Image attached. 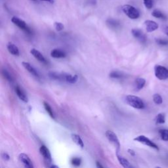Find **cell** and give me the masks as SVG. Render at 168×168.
I'll list each match as a JSON object with an SVG mask.
<instances>
[{
  "instance_id": "1",
  "label": "cell",
  "mask_w": 168,
  "mask_h": 168,
  "mask_svg": "<svg viewBox=\"0 0 168 168\" xmlns=\"http://www.w3.org/2000/svg\"><path fill=\"white\" fill-rule=\"evenodd\" d=\"M126 102L127 105L137 109H143L144 104L143 100L135 95H127L126 97Z\"/></svg>"
},
{
  "instance_id": "2",
  "label": "cell",
  "mask_w": 168,
  "mask_h": 168,
  "mask_svg": "<svg viewBox=\"0 0 168 168\" xmlns=\"http://www.w3.org/2000/svg\"><path fill=\"white\" fill-rule=\"evenodd\" d=\"M122 11L131 19H137L140 17L139 11L132 5H125L122 7Z\"/></svg>"
},
{
  "instance_id": "3",
  "label": "cell",
  "mask_w": 168,
  "mask_h": 168,
  "mask_svg": "<svg viewBox=\"0 0 168 168\" xmlns=\"http://www.w3.org/2000/svg\"><path fill=\"white\" fill-rule=\"evenodd\" d=\"M105 135L109 141L115 146L116 148V154H118L120 150V143L116 136V135L112 131H106Z\"/></svg>"
},
{
  "instance_id": "4",
  "label": "cell",
  "mask_w": 168,
  "mask_h": 168,
  "mask_svg": "<svg viewBox=\"0 0 168 168\" xmlns=\"http://www.w3.org/2000/svg\"><path fill=\"white\" fill-rule=\"evenodd\" d=\"M154 73L156 77L160 80H164L168 78V69L163 66L160 65L156 66Z\"/></svg>"
},
{
  "instance_id": "5",
  "label": "cell",
  "mask_w": 168,
  "mask_h": 168,
  "mask_svg": "<svg viewBox=\"0 0 168 168\" xmlns=\"http://www.w3.org/2000/svg\"><path fill=\"white\" fill-rule=\"evenodd\" d=\"M134 140H136V141H137V142L142 143L144 145H147L150 148H153V149H156L157 150H159V147H158V145L155 144L154 142L152 141V140H150L149 138L144 136V135H139V136L135 137L134 139Z\"/></svg>"
},
{
  "instance_id": "6",
  "label": "cell",
  "mask_w": 168,
  "mask_h": 168,
  "mask_svg": "<svg viewBox=\"0 0 168 168\" xmlns=\"http://www.w3.org/2000/svg\"><path fill=\"white\" fill-rule=\"evenodd\" d=\"M11 21L13 24H15L16 26H17L19 28H20L21 30L25 31L26 32H27V33H28V34L31 33V30H30V28L28 26H27V24H26V23L24 20H23L22 19H20L17 17H13L11 19Z\"/></svg>"
},
{
  "instance_id": "7",
  "label": "cell",
  "mask_w": 168,
  "mask_h": 168,
  "mask_svg": "<svg viewBox=\"0 0 168 168\" xmlns=\"http://www.w3.org/2000/svg\"><path fill=\"white\" fill-rule=\"evenodd\" d=\"M40 154L43 157V159L45 162V164H47V166H50L49 164L51 163L52 158H51V154L50 153V151L46 147L45 145H42L40 149Z\"/></svg>"
},
{
  "instance_id": "8",
  "label": "cell",
  "mask_w": 168,
  "mask_h": 168,
  "mask_svg": "<svg viewBox=\"0 0 168 168\" xmlns=\"http://www.w3.org/2000/svg\"><path fill=\"white\" fill-rule=\"evenodd\" d=\"M131 33L135 38L137 39L141 43H145L146 41H147V37H146L144 34L140 30L134 28L131 30Z\"/></svg>"
},
{
  "instance_id": "9",
  "label": "cell",
  "mask_w": 168,
  "mask_h": 168,
  "mask_svg": "<svg viewBox=\"0 0 168 168\" xmlns=\"http://www.w3.org/2000/svg\"><path fill=\"white\" fill-rule=\"evenodd\" d=\"M19 158L20 161L24 164V166L26 167H28V168L34 167L33 164H32V162L28 155H26V154H24V153H22L19 155Z\"/></svg>"
},
{
  "instance_id": "10",
  "label": "cell",
  "mask_w": 168,
  "mask_h": 168,
  "mask_svg": "<svg viewBox=\"0 0 168 168\" xmlns=\"http://www.w3.org/2000/svg\"><path fill=\"white\" fill-rule=\"evenodd\" d=\"M146 30L148 32H153L158 28V24L153 20H147L144 22Z\"/></svg>"
},
{
  "instance_id": "11",
  "label": "cell",
  "mask_w": 168,
  "mask_h": 168,
  "mask_svg": "<svg viewBox=\"0 0 168 168\" xmlns=\"http://www.w3.org/2000/svg\"><path fill=\"white\" fill-rule=\"evenodd\" d=\"M15 93L22 101H23L24 102H27L28 101V97H27L26 95L24 93V92L23 91V89L18 85L15 87Z\"/></svg>"
},
{
  "instance_id": "12",
  "label": "cell",
  "mask_w": 168,
  "mask_h": 168,
  "mask_svg": "<svg viewBox=\"0 0 168 168\" xmlns=\"http://www.w3.org/2000/svg\"><path fill=\"white\" fill-rule=\"evenodd\" d=\"M30 53L32 55H33L37 60H38L40 62L43 63H47V61L42 54L38 51L36 50V49H32Z\"/></svg>"
},
{
  "instance_id": "13",
  "label": "cell",
  "mask_w": 168,
  "mask_h": 168,
  "mask_svg": "<svg viewBox=\"0 0 168 168\" xmlns=\"http://www.w3.org/2000/svg\"><path fill=\"white\" fill-rule=\"evenodd\" d=\"M23 66L24 67V68L26 70H28V71L32 75H33L34 76H35L36 78H39L38 73H37V72L35 70V68L33 67H32L30 63L27 62H23Z\"/></svg>"
},
{
  "instance_id": "14",
  "label": "cell",
  "mask_w": 168,
  "mask_h": 168,
  "mask_svg": "<svg viewBox=\"0 0 168 168\" xmlns=\"http://www.w3.org/2000/svg\"><path fill=\"white\" fill-rule=\"evenodd\" d=\"M51 56L53 58H64L66 57V53L64 51H62L61 50H58V49H55L51 51Z\"/></svg>"
},
{
  "instance_id": "15",
  "label": "cell",
  "mask_w": 168,
  "mask_h": 168,
  "mask_svg": "<svg viewBox=\"0 0 168 168\" xmlns=\"http://www.w3.org/2000/svg\"><path fill=\"white\" fill-rule=\"evenodd\" d=\"M7 50H8V51L11 54V55H15V56H19V50L18 47L16 46L15 44H13V43L9 42L8 44H7Z\"/></svg>"
},
{
  "instance_id": "16",
  "label": "cell",
  "mask_w": 168,
  "mask_h": 168,
  "mask_svg": "<svg viewBox=\"0 0 168 168\" xmlns=\"http://www.w3.org/2000/svg\"><path fill=\"white\" fill-rule=\"evenodd\" d=\"M146 84V80L144 78H138L135 80V89L137 91H139L142 89Z\"/></svg>"
},
{
  "instance_id": "17",
  "label": "cell",
  "mask_w": 168,
  "mask_h": 168,
  "mask_svg": "<svg viewBox=\"0 0 168 168\" xmlns=\"http://www.w3.org/2000/svg\"><path fill=\"white\" fill-rule=\"evenodd\" d=\"M78 80V75H71V74H66V75H65V82H67V83L69 84H75L77 82Z\"/></svg>"
},
{
  "instance_id": "18",
  "label": "cell",
  "mask_w": 168,
  "mask_h": 168,
  "mask_svg": "<svg viewBox=\"0 0 168 168\" xmlns=\"http://www.w3.org/2000/svg\"><path fill=\"white\" fill-rule=\"evenodd\" d=\"M72 139L73 141L78 146H79L81 148H84V144L82 139H81V137L79 136V135L76 134H72Z\"/></svg>"
},
{
  "instance_id": "19",
  "label": "cell",
  "mask_w": 168,
  "mask_h": 168,
  "mask_svg": "<svg viewBox=\"0 0 168 168\" xmlns=\"http://www.w3.org/2000/svg\"><path fill=\"white\" fill-rule=\"evenodd\" d=\"M116 156H117V158H118L119 162H120V164L123 167H131V165H130L129 162L127 159H126L125 158H123V157L122 156H120L118 154H116Z\"/></svg>"
},
{
  "instance_id": "20",
  "label": "cell",
  "mask_w": 168,
  "mask_h": 168,
  "mask_svg": "<svg viewBox=\"0 0 168 168\" xmlns=\"http://www.w3.org/2000/svg\"><path fill=\"white\" fill-rule=\"evenodd\" d=\"M106 24L108 26L110 27V28H117L120 26V23H119V21L115 19H112L107 20Z\"/></svg>"
},
{
  "instance_id": "21",
  "label": "cell",
  "mask_w": 168,
  "mask_h": 168,
  "mask_svg": "<svg viewBox=\"0 0 168 168\" xmlns=\"http://www.w3.org/2000/svg\"><path fill=\"white\" fill-rule=\"evenodd\" d=\"M152 15H153L154 17L157 18V19H166V15L163 13H162V11H160V10H158V9L154 10L153 11V13H152Z\"/></svg>"
},
{
  "instance_id": "22",
  "label": "cell",
  "mask_w": 168,
  "mask_h": 168,
  "mask_svg": "<svg viewBox=\"0 0 168 168\" xmlns=\"http://www.w3.org/2000/svg\"><path fill=\"white\" fill-rule=\"evenodd\" d=\"M155 122L156 123H159V124L164 123L166 122V118H165L164 114L163 113L158 114L155 118Z\"/></svg>"
},
{
  "instance_id": "23",
  "label": "cell",
  "mask_w": 168,
  "mask_h": 168,
  "mask_svg": "<svg viewBox=\"0 0 168 168\" xmlns=\"http://www.w3.org/2000/svg\"><path fill=\"white\" fill-rule=\"evenodd\" d=\"M43 106H44L45 109L47 111V112L49 114V115H50L52 118H55V115H54L53 109L50 106V105H49L46 102H43Z\"/></svg>"
},
{
  "instance_id": "24",
  "label": "cell",
  "mask_w": 168,
  "mask_h": 168,
  "mask_svg": "<svg viewBox=\"0 0 168 168\" xmlns=\"http://www.w3.org/2000/svg\"><path fill=\"white\" fill-rule=\"evenodd\" d=\"M161 139L164 141H168V129H160L159 130Z\"/></svg>"
},
{
  "instance_id": "25",
  "label": "cell",
  "mask_w": 168,
  "mask_h": 168,
  "mask_svg": "<svg viewBox=\"0 0 168 168\" xmlns=\"http://www.w3.org/2000/svg\"><path fill=\"white\" fill-rule=\"evenodd\" d=\"M153 101L156 105H161L163 102V99L160 95L156 93L153 95Z\"/></svg>"
},
{
  "instance_id": "26",
  "label": "cell",
  "mask_w": 168,
  "mask_h": 168,
  "mask_svg": "<svg viewBox=\"0 0 168 168\" xmlns=\"http://www.w3.org/2000/svg\"><path fill=\"white\" fill-rule=\"evenodd\" d=\"M2 74L3 75V77L6 79L7 81H9V82H13V77L11 76V75L10 74V73L6 70H2Z\"/></svg>"
},
{
  "instance_id": "27",
  "label": "cell",
  "mask_w": 168,
  "mask_h": 168,
  "mask_svg": "<svg viewBox=\"0 0 168 168\" xmlns=\"http://www.w3.org/2000/svg\"><path fill=\"white\" fill-rule=\"evenodd\" d=\"M110 77L114 79H121L123 77V74L118 71H114L110 74Z\"/></svg>"
},
{
  "instance_id": "28",
  "label": "cell",
  "mask_w": 168,
  "mask_h": 168,
  "mask_svg": "<svg viewBox=\"0 0 168 168\" xmlns=\"http://www.w3.org/2000/svg\"><path fill=\"white\" fill-rule=\"evenodd\" d=\"M71 163L73 166L78 167L81 165V163H82V160H81L80 158H73L71 160Z\"/></svg>"
},
{
  "instance_id": "29",
  "label": "cell",
  "mask_w": 168,
  "mask_h": 168,
  "mask_svg": "<svg viewBox=\"0 0 168 168\" xmlns=\"http://www.w3.org/2000/svg\"><path fill=\"white\" fill-rule=\"evenodd\" d=\"M145 7L149 9H150L153 7V0H143Z\"/></svg>"
},
{
  "instance_id": "30",
  "label": "cell",
  "mask_w": 168,
  "mask_h": 168,
  "mask_svg": "<svg viewBox=\"0 0 168 168\" xmlns=\"http://www.w3.org/2000/svg\"><path fill=\"white\" fill-rule=\"evenodd\" d=\"M54 26H55V28L58 32L62 31L64 28V25L61 23H58V22H56V23H54Z\"/></svg>"
},
{
  "instance_id": "31",
  "label": "cell",
  "mask_w": 168,
  "mask_h": 168,
  "mask_svg": "<svg viewBox=\"0 0 168 168\" xmlns=\"http://www.w3.org/2000/svg\"><path fill=\"white\" fill-rule=\"evenodd\" d=\"M156 43H158V45H163V46H165V45H168V41L165 40V39H162V38H158L156 40Z\"/></svg>"
},
{
  "instance_id": "32",
  "label": "cell",
  "mask_w": 168,
  "mask_h": 168,
  "mask_svg": "<svg viewBox=\"0 0 168 168\" xmlns=\"http://www.w3.org/2000/svg\"><path fill=\"white\" fill-rule=\"evenodd\" d=\"M2 156L3 159L4 160H5V161L9 160V159H10V156H9V154H7V153H2Z\"/></svg>"
},
{
  "instance_id": "33",
  "label": "cell",
  "mask_w": 168,
  "mask_h": 168,
  "mask_svg": "<svg viewBox=\"0 0 168 168\" xmlns=\"http://www.w3.org/2000/svg\"><path fill=\"white\" fill-rule=\"evenodd\" d=\"M127 152H128L129 154L130 155H131V156H135V151L133 150H132V149H128Z\"/></svg>"
},
{
  "instance_id": "34",
  "label": "cell",
  "mask_w": 168,
  "mask_h": 168,
  "mask_svg": "<svg viewBox=\"0 0 168 168\" xmlns=\"http://www.w3.org/2000/svg\"><path fill=\"white\" fill-rule=\"evenodd\" d=\"M96 166H97V167H99V168H102V167H103V166H102L100 163H99V162H96Z\"/></svg>"
},
{
  "instance_id": "35",
  "label": "cell",
  "mask_w": 168,
  "mask_h": 168,
  "mask_svg": "<svg viewBox=\"0 0 168 168\" xmlns=\"http://www.w3.org/2000/svg\"><path fill=\"white\" fill-rule=\"evenodd\" d=\"M41 1H43V2H47L50 3H53L54 2H55V1H54V0H41Z\"/></svg>"
},
{
  "instance_id": "36",
  "label": "cell",
  "mask_w": 168,
  "mask_h": 168,
  "mask_svg": "<svg viewBox=\"0 0 168 168\" xmlns=\"http://www.w3.org/2000/svg\"><path fill=\"white\" fill-rule=\"evenodd\" d=\"M164 32L166 33V34L168 36V26H166L164 27Z\"/></svg>"
},
{
  "instance_id": "37",
  "label": "cell",
  "mask_w": 168,
  "mask_h": 168,
  "mask_svg": "<svg viewBox=\"0 0 168 168\" xmlns=\"http://www.w3.org/2000/svg\"><path fill=\"white\" fill-rule=\"evenodd\" d=\"M50 167H52V168H53V167H55V168H58V166H54V165H52V166H51Z\"/></svg>"
},
{
  "instance_id": "38",
  "label": "cell",
  "mask_w": 168,
  "mask_h": 168,
  "mask_svg": "<svg viewBox=\"0 0 168 168\" xmlns=\"http://www.w3.org/2000/svg\"><path fill=\"white\" fill-rule=\"evenodd\" d=\"M31 1H33V2H36L37 0H31Z\"/></svg>"
}]
</instances>
